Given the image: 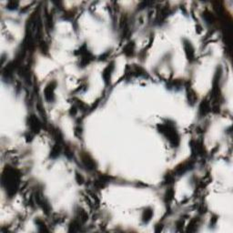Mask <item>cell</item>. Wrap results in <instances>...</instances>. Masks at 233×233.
Wrapping results in <instances>:
<instances>
[{
  "mask_svg": "<svg viewBox=\"0 0 233 233\" xmlns=\"http://www.w3.org/2000/svg\"><path fill=\"white\" fill-rule=\"evenodd\" d=\"M6 174H3V178H5V181H3V184H6V190L9 195H13L15 193V190L18 187L19 181V174L17 171L12 169L5 170Z\"/></svg>",
  "mask_w": 233,
  "mask_h": 233,
  "instance_id": "1",
  "label": "cell"
},
{
  "mask_svg": "<svg viewBox=\"0 0 233 233\" xmlns=\"http://www.w3.org/2000/svg\"><path fill=\"white\" fill-rule=\"evenodd\" d=\"M55 88H56V82H51L49 83L46 88H45V98L47 101L51 102L53 99H54V91H55Z\"/></svg>",
  "mask_w": 233,
  "mask_h": 233,
  "instance_id": "3",
  "label": "cell"
},
{
  "mask_svg": "<svg viewBox=\"0 0 233 233\" xmlns=\"http://www.w3.org/2000/svg\"><path fill=\"white\" fill-rule=\"evenodd\" d=\"M211 109V105H210V102L205 99L201 102L200 104V112L201 115H206Z\"/></svg>",
  "mask_w": 233,
  "mask_h": 233,
  "instance_id": "9",
  "label": "cell"
},
{
  "mask_svg": "<svg viewBox=\"0 0 233 233\" xmlns=\"http://www.w3.org/2000/svg\"><path fill=\"white\" fill-rule=\"evenodd\" d=\"M184 49H185L186 56H187L188 59L190 61H192L194 59V54H195L194 53V48L192 47L191 44L187 40L184 41Z\"/></svg>",
  "mask_w": 233,
  "mask_h": 233,
  "instance_id": "6",
  "label": "cell"
},
{
  "mask_svg": "<svg viewBox=\"0 0 233 233\" xmlns=\"http://www.w3.org/2000/svg\"><path fill=\"white\" fill-rule=\"evenodd\" d=\"M78 215H79V218H80V221H81V222H85V221L87 220V214L83 210H79Z\"/></svg>",
  "mask_w": 233,
  "mask_h": 233,
  "instance_id": "17",
  "label": "cell"
},
{
  "mask_svg": "<svg viewBox=\"0 0 233 233\" xmlns=\"http://www.w3.org/2000/svg\"><path fill=\"white\" fill-rule=\"evenodd\" d=\"M124 53L127 55V56H132L133 53H134V43L133 42H130L128 43L123 49Z\"/></svg>",
  "mask_w": 233,
  "mask_h": 233,
  "instance_id": "12",
  "label": "cell"
},
{
  "mask_svg": "<svg viewBox=\"0 0 233 233\" xmlns=\"http://www.w3.org/2000/svg\"><path fill=\"white\" fill-rule=\"evenodd\" d=\"M113 65H114L113 63H111L110 65H108V66L104 69V71H103V73H102V77H103L105 82H107V83H108V81H110V80H109V79H110V75H111V72H112V70H113V68H114V66H113Z\"/></svg>",
  "mask_w": 233,
  "mask_h": 233,
  "instance_id": "8",
  "label": "cell"
},
{
  "mask_svg": "<svg viewBox=\"0 0 233 233\" xmlns=\"http://www.w3.org/2000/svg\"><path fill=\"white\" fill-rule=\"evenodd\" d=\"M173 197H174V190H173V189H170L166 193V201H169V202L171 201Z\"/></svg>",
  "mask_w": 233,
  "mask_h": 233,
  "instance_id": "15",
  "label": "cell"
},
{
  "mask_svg": "<svg viewBox=\"0 0 233 233\" xmlns=\"http://www.w3.org/2000/svg\"><path fill=\"white\" fill-rule=\"evenodd\" d=\"M152 216H153V211H152V210H151V209H147V210H145L144 212H143L142 220H143L144 222L147 223V222H149V221L151 220Z\"/></svg>",
  "mask_w": 233,
  "mask_h": 233,
  "instance_id": "10",
  "label": "cell"
},
{
  "mask_svg": "<svg viewBox=\"0 0 233 233\" xmlns=\"http://www.w3.org/2000/svg\"><path fill=\"white\" fill-rule=\"evenodd\" d=\"M188 98H189V101L191 105L195 104V102L198 99V97H197L196 93L191 88H190V89L188 88Z\"/></svg>",
  "mask_w": 233,
  "mask_h": 233,
  "instance_id": "11",
  "label": "cell"
},
{
  "mask_svg": "<svg viewBox=\"0 0 233 233\" xmlns=\"http://www.w3.org/2000/svg\"><path fill=\"white\" fill-rule=\"evenodd\" d=\"M192 166H193V163H192V162H185V163L181 164L180 166L177 167L175 172H176L177 174H179V175H181V174L185 173L187 170H189L190 169V167H192Z\"/></svg>",
  "mask_w": 233,
  "mask_h": 233,
  "instance_id": "7",
  "label": "cell"
},
{
  "mask_svg": "<svg viewBox=\"0 0 233 233\" xmlns=\"http://www.w3.org/2000/svg\"><path fill=\"white\" fill-rule=\"evenodd\" d=\"M59 152H60V147H59V144L57 145H55L51 150V157L52 158H56L57 156L59 155Z\"/></svg>",
  "mask_w": 233,
  "mask_h": 233,
  "instance_id": "14",
  "label": "cell"
},
{
  "mask_svg": "<svg viewBox=\"0 0 233 233\" xmlns=\"http://www.w3.org/2000/svg\"><path fill=\"white\" fill-rule=\"evenodd\" d=\"M81 159L83 164L85 165V167L89 170H93L96 169V162L94 161V159L88 155V154H83L81 156Z\"/></svg>",
  "mask_w": 233,
  "mask_h": 233,
  "instance_id": "4",
  "label": "cell"
},
{
  "mask_svg": "<svg viewBox=\"0 0 233 233\" xmlns=\"http://www.w3.org/2000/svg\"><path fill=\"white\" fill-rule=\"evenodd\" d=\"M76 178H77V183H79V184H82V183H83V181H84V179L82 178V176H80L79 174H77Z\"/></svg>",
  "mask_w": 233,
  "mask_h": 233,
  "instance_id": "19",
  "label": "cell"
},
{
  "mask_svg": "<svg viewBox=\"0 0 233 233\" xmlns=\"http://www.w3.org/2000/svg\"><path fill=\"white\" fill-rule=\"evenodd\" d=\"M36 224H37V226L39 228V231H47L46 226V224L42 221L37 220V221H36Z\"/></svg>",
  "mask_w": 233,
  "mask_h": 233,
  "instance_id": "16",
  "label": "cell"
},
{
  "mask_svg": "<svg viewBox=\"0 0 233 233\" xmlns=\"http://www.w3.org/2000/svg\"><path fill=\"white\" fill-rule=\"evenodd\" d=\"M80 222L81 221L75 220L69 226V231H77L80 228Z\"/></svg>",
  "mask_w": 233,
  "mask_h": 233,
  "instance_id": "13",
  "label": "cell"
},
{
  "mask_svg": "<svg viewBox=\"0 0 233 233\" xmlns=\"http://www.w3.org/2000/svg\"><path fill=\"white\" fill-rule=\"evenodd\" d=\"M28 121H29L28 123H29V127H30L31 131L36 132V133H38L39 130H40V128H41V124H40L39 120L36 118V117L34 116V115H32V116L29 118Z\"/></svg>",
  "mask_w": 233,
  "mask_h": 233,
  "instance_id": "5",
  "label": "cell"
},
{
  "mask_svg": "<svg viewBox=\"0 0 233 233\" xmlns=\"http://www.w3.org/2000/svg\"><path fill=\"white\" fill-rule=\"evenodd\" d=\"M158 128L159 132L162 133L167 138V139H169V141L170 142L171 145H173V147H177L179 145L180 138L172 124H162L159 126Z\"/></svg>",
  "mask_w": 233,
  "mask_h": 233,
  "instance_id": "2",
  "label": "cell"
},
{
  "mask_svg": "<svg viewBox=\"0 0 233 233\" xmlns=\"http://www.w3.org/2000/svg\"><path fill=\"white\" fill-rule=\"evenodd\" d=\"M204 17H205V19H206L209 23H213V21H214V16H213L212 14H211L210 12H208L207 14H205V15H204Z\"/></svg>",
  "mask_w": 233,
  "mask_h": 233,
  "instance_id": "18",
  "label": "cell"
}]
</instances>
